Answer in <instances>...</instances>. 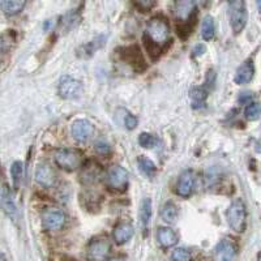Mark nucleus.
Wrapping results in <instances>:
<instances>
[{
	"mask_svg": "<svg viewBox=\"0 0 261 261\" xmlns=\"http://www.w3.org/2000/svg\"><path fill=\"white\" fill-rule=\"evenodd\" d=\"M122 57L126 60V63L130 64L135 70L141 71L145 68V63H144V57L140 53V49L137 46H130L126 49L122 50Z\"/></svg>",
	"mask_w": 261,
	"mask_h": 261,
	"instance_id": "9b49d317",
	"label": "nucleus"
},
{
	"mask_svg": "<svg viewBox=\"0 0 261 261\" xmlns=\"http://www.w3.org/2000/svg\"><path fill=\"white\" fill-rule=\"evenodd\" d=\"M257 261H261V252L259 253V256H257Z\"/></svg>",
	"mask_w": 261,
	"mask_h": 261,
	"instance_id": "4c0bfd02",
	"label": "nucleus"
},
{
	"mask_svg": "<svg viewBox=\"0 0 261 261\" xmlns=\"http://www.w3.org/2000/svg\"><path fill=\"white\" fill-rule=\"evenodd\" d=\"M206 97H208V90L204 88H195L191 92V101L192 106L195 109H201L205 106L206 102Z\"/></svg>",
	"mask_w": 261,
	"mask_h": 261,
	"instance_id": "412c9836",
	"label": "nucleus"
},
{
	"mask_svg": "<svg viewBox=\"0 0 261 261\" xmlns=\"http://www.w3.org/2000/svg\"><path fill=\"white\" fill-rule=\"evenodd\" d=\"M171 260L172 261H191L192 255L191 252L186 248H175L171 253Z\"/></svg>",
	"mask_w": 261,
	"mask_h": 261,
	"instance_id": "c85d7f7f",
	"label": "nucleus"
},
{
	"mask_svg": "<svg viewBox=\"0 0 261 261\" xmlns=\"http://www.w3.org/2000/svg\"><path fill=\"white\" fill-rule=\"evenodd\" d=\"M105 41H106V38L105 37H98L95 38V39H93V41L88 42L86 45H82L81 49L78 50V55L82 57L90 56V55L93 53H95L99 47H102Z\"/></svg>",
	"mask_w": 261,
	"mask_h": 261,
	"instance_id": "aec40b11",
	"label": "nucleus"
},
{
	"mask_svg": "<svg viewBox=\"0 0 261 261\" xmlns=\"http://www.w3.org/2000/svg\"><path fill=\"white\" fill-rule=\"evenodd\" d=\"M251 99H252V93H249V92H244V93H242L239 95V102L241 103H247L249 105L251 103Z\"/></svg>",
	"mask_w": 261,
	"mask_h": 261,
	"instance_id": "72a5a7b5",
	"label": "nucleus"
},
{
	"mask_svg": "<svg viewBox=\"0 0 261 261\" xmlns=\"http://www.w3.org/2000/svg\"><path fill=\"white\" fill-rule=\"evenodd\" d=\"M137 163H139V168L144 175H147V176H149V178H151V176L155 174V170H157L155 165L153 163V161H150V159L147 158V157L140 155L139 159H137Z\"/></svg>",
	"mask_w": 261,
	"mask_h": 261,
	"instance_id": "393cba45",
	"label": "nucleus"
},
{
	"mask_svg": "<svg viewBox=\"0 0 261 261\" xmlns=\"http://www.w3.org/2000/svg\"><path fill=\"white\" fill-rule=\"evenodd\" d=\"M195 11V3L191 0L176 1L175 3V16L180 20H187Z\"/></svg>",
	"mask_w": 261,
	"mask_h": 261,
	"instance_id": "a211bd4d",
	"label": "nucleus"
},
{
	"mask_svg": "<svg viewBox=\"0 0 261 261\" xmlns=\"http://www.w3.org/2000/svg\"><path fill=\"white\" fill-rule=\"evenodd\" d=\"M216 33V25H214V20L212 16H205L203 20V25H201V36L204 39L209 41L214 37Z\"/></svg>",
	"mask_w": 261,
	"mask_h": 261,
	"instance_id": "5701e85b",
	"label": "nucleus"
},
{
	"mask_svg": "<svg viewBox=\"0 0 261 261\" xmlns=\"http://www.w3.org/2000/svg\"><path fill=\"white\" fill-rule=\"evenodd\" d=\"M237 244L235 242L224 238L216 245L213 251V261H233L237 256Z\"/></svg>",
	"mask_w": 261,
	"mask_h": 261,
	"instance_id": "0eeeda50",
	"label": "nucleus"
},
{
	"mask_svg": "<svg viewBox=\"0 0 261 261\" xmlns=\"http://www.w3.org/2000/svg\"><path fill=\"white\" fill-rule=\"evenodd\" d=\"M161 217H162V220L165 222L174 224L176 218H178V208L172 203H166L163 205L162 210H161Z\"/></svg>",
	"mask_w": 261,
	"mask_h": 261,
	"instance_id": "b1692460",
	"label": "nucleus"
},
{
	"mask_svg": "<svg viewBox=\"0 0 261 261\" xmlns=\"http://www.w3.org/2000/svg\"><path fill=\"white\" fill-rule=\"evenodd\" d=\"M95 150H97V153H99V154H109L110 153V145L107 143H105L103 140H99V141H97V144H95Z\"/></svg>",
	"mask_w": 261,
	"mask_h": 261,
	"instance_id": "2f4dec72",
	"label": "nucleus"
},
{
	"mask_svg": "<svg viewBox=\"0 0 261 261\" xmlns=\"http://www.w3.org/2000/svg\"><path fill=\"white\" fill-rule=\"evenodd\" d=\"M157 143V140L151 133H147V132H144L141 135L139 136V144L143 148H148V149H150L153 148Z\"/></svg>",
	"mask_w": 261,
	"mask_h": 261,
	"instance_id": "c756f323",
	"label": "nucleus"
},
{
	"mask_svg": "<svg viewBox=\"0 0 261 261\" xmlns=\"http://www.w3.org/2000/svg\"><path fill=\"white\" fill-rule=\"evenodd\" d=\"M193 187H195V174L192 170H187L180 175L176 193L182 197H188L193 191Z\"/></svg>",
	"mask_w": 261,
	"mask_h": 261,
	"instance_id": "4468645a",
	"label": "nucleus"
},
{
	"mask_svg": "<svg viewBox=\"0 0 261 261\" xmlns=\"http://www.w3.org/2000/svg\"><path fill=\"white\" fill-rule=\"evenodd\" d=\"M0 4H1V8H3L5 15L13 16V15H17L20 11H22V8L25 7V1H20V0H3Z\"/></svg>",
	"mask_w": 261,
	"mask_h": 261,
	"instance_id": "4be33fe9",
	"label": "nucleus"
},
{
	"mask_svg": "<svg viewBox=\"0 0 261 261\" xmlns=\"http://www.w3.org/2000/svg\"><path fill=\"white\" fill-rule=\"evenodd\" d=\"M133 233H135V228L132 226L130 222H127V221H122L119 222L116 226L114 227V239L118 244H124L127 242L130 241V238L133 237Z\"/></svg>",
	"mask_w": 261,
	"mask_h": 261,
	"instance_id": "2eb2a0df",
	"label": "nucleus"
},
{
	"mask_svg": "<svg viewBox=\"0 0 261 261\" xmlns=\"http://www.w3.org/2000/svg\"><path fill=\"white\" fill-rule=\"evenodd\" d=\"M78 21H80V16H78L75 11H71V12L67 13V15L61 19L60 22L61 30L68 32V30H71V29L75 28V26L78 24Z\"/></svg>",
	"mask_w": 261,
	"mask_h": 261,
	"instance_id": "a878e982",
	"label": "nucleus"
},
{
	"mask_svg": "<svg viewBox=\"0 0 261 261\" xmlns=\"http://www.w3.org/2000/svg\"><path fill=\"white\" fill-rule=\"evenodd\" d=\"M227 222L230 227L233 228L237 233H243L245 230V224H247V210H245V205L243 200L237 199L234 200L227 209Z\"/></svg>",
	"mask_w": 261,
	"mask_h": 261,
	"instance_id": "7ed1b4c3",
	"label": "nucleus"
},
{
	"mask_svg": "<svg viewBox=\"0 0 261 261\" xmlns=\"http://www.w3.org/2000/svg\"><path fill=\"white\" fill-rule=\"evenodd\" d=\"M245 118L248 120H256V119L260 118L261 115V103L257 102H251L249 105H247L244 110Z\"/></svg>",
	"mask_w": 261,
	"mask_h": 261,
	"instance_id": "cd10ccee",
	"label": "nucleus"
},
{
	"mask_svg": "<svg viewBox=\"0 0 261 261\" xmlns=\"http://www.w3.org/2000/svg\"><path fill=\"white\" fill-rule=\"evenodd\" d=\"M151 218V200L150 199H144L140 208V221H141V227L144 233H148L149 224Z\"/></svg>",
	"mask_w": 261,
	"mask_h": 261,
	"instance_id": "6ab92c4d",
	"label": "nucleus"
},
{
	"mask_svg": "<svg viewBox=\"0 0 261 261\" xmlns=\"http://www.w3.org/2000/svg\"><path fill=\"white\" fill-rule=\"evenodd\" d=\"M84 154L75 148H63L55 153V162L59 168L67 171H74L81 166Z\"/></svg>",
	"mask_w": 261,
	"mask_h": 261,
	"instance_id": "f03ea898",
	"label": "nucleus"
},
{
	"mask_svg": "<svg viewBox=\"0 0 261 261\" xmlns=\"http://www.w3.org/2000/svg\"><path fill=\"white\" fill-rule=\"evenodd\" d=\"M57 92L61 98L65 99H74L77 98L82 92V84L76 78L71 77L68 75H65L60 77L59 84H57Z\"/></svg>",
	"mask_w": 261,
	"mask_h": 261,
	"instance_id": "423d86ee",
	"label": "nucleus"
},
{
	"mask_svg": "<svg viewBox=\"0 0 261 261\" xmlns=\"http://www.w3.org/2000/svg\"><path fill=\"white\" fill-rule=\"evenodd\" d=\"M255 75V67H253L252 60H245L243 64L237 70L235 74V82L242 85V84H247L253 78Z\"/></svg>",
	"mask_w": 261,
	"mask_h": 261,
	"instance_id": "dca6fc26",
	"label": "nucleus"
},
{
	"mask_svg": "<svg viewBox=\"0 0 261 261\" xmlns=\"http://www.w3.org/2000/svg\"><path fill=\"white\" fill-rule=\"evenodd\" d=\"M205 53V46L204 45H197L193 49V56H197V55H203Z\"/></svg>",
	"mask_w": 261,
	"mask_h": 261,
	"instance_id": "f704fd0d",
	"label": "nucleus"
},
{
	"mask_svg": "<svg viewBox=\"0 0 261 261\" xmlns=\"http://www.w3.org/2000/svg\"><path fill=\"white\" fill-rule=\"evenodd\" d=\"M106 182L107 186L112 189H124L128 182V172L126 168H123L119 165H114L107 170L106 174Z\"/></svg>",
	"mask_w": 261,
	"mask_h": 261,
	"instance_id": "6e6552de",
	"label": "nucleus"
},
{
	"mask_svg": "<svg viewBox=\"0 0 261 261\" xmlns=\"http://www.w3.org/2000/svg\"><path fill=\"white\" fill-rule=\"evenodd\" d=\"M109 261H126L123 257H112V259H110Z\"/></svg>",
	"mask_w": 261,
	"mask_h": 261,
	"instance_id": "c9c22d12",
	"label": "nucleus"
},
{
	"mask_svg": "<svg viewBox=\"0 0 261 261\" xmlns=\"http://www.w3.org/2000/svg\"><path fill=\"white\" fill-rule=\"evenodd\" d=\"M257 7H259V9H260V13H261V1H257Z\"/></svg>",
	"mask_w": 261,
	"mask_h": 261,
	"instance_id": "e433bc0d",
	"label": "nucleus"
},
{
	"mask_svg": "<svg viewBox=\"0 0 261 261\" xmlns=\"http://www.w3.org/2000/svg\"><path fill=\"white\" fill-rule=\"evenodd\" d=\"M22 174H24V165L20 161L13 162L12 166H11V175H12L13 184H15L16 188L20 186V182L22 179Z\"/></svg>",
	"mask_w": 261,
	"mask_h": 261,
	"instance_id": "bb28decb",
	"label": "nucleus"
},
{
	"mask_svg": "<svg viewBox=\"0 0 261 261\" xmlns=\"http://www.w3.org/2000/svg\"><path fill=\"white\" fill-rule=\"evenodd\" d=\"M228 16H230V24L234 33H241L247 22V11H245L244 1H233L228 5Z\"/></svg>",
	"mask_w": 261,
	"mask_h": 261,
	"instance_id": "39448f33",
	"label": "nucleus"
},
{
	"mask_svg": "<svg viewBox=\"0 0 261 261\" xmlns=\"http://www.w3.org/2000/svg\"><path fill=\"white\" fill-rule=\"evenodd\" d=\"M170 37L168 20L162 16L151 17L145 29V45L151 56H158L166 47Z\"/></svg>",
	"mask_w": 261,
	"mask_h": 261,
	"instance_id": "f257e3e1",
	"label": "nucleus"
},
{
	"mask_svg": "<svg viewBox=\"0 0 261 261\" xmlns=\"http://www.w3.org/2000/svg\"><path fill=\"white\" fill-rule=\"evenodd\" d=\"M124 124H126V128L128 130H133L136 126H137V118L133 116L130 112H126V116H124Z\"/></svg>",
	"mask_w": 261,
	"mask_h": 261,
	"instance_id": "7c9ffc66",
	"label": "nucleus"
},
{
	"mask_svg": "<svg viewBox=\"0 0 261 261\" xmlns=\"http://www.w3.org/2000/svg\"><path fill=\"white\" fill-rule=\"evenodd\" d=\"M0 197H1V208H3L5 214H7L11 220L16 221L17 218L16 204H15V200H13L12 192H11V189H9L7 184H3Z\"/></svg>",
	"mask_w": 261,
	"mask_h": 261,
	"instance_id": "ddd939ff",
	"label": "nucleus"
},
{
	"mask_svg": "<svg viewBox=\"0 0 261 261\" xmlns=\"http://www.w3.org/2000/svg\"><path fill=\"white\" fill-rule=\"evenodd\" d=\"M36 180L43 187H53L56 180V175L53 168L47 163H41L36 168Z\"/></svg>",
	"mask_w": 261,
	"mask_h": 261,
	"instance_id": "f8f14e48",
	"label": "nucleus"
},
{
	"mask_svg": "<svg viewBox=\"0 0 261 261\" xmlns=\"http://www.w3.org/2000/svg\"><path fill=\"white\" fill-rule=\"evenodd\" d=\"M93 124L86 119H77L71 126V133L74 136V139L80 143L89 140L90 136L93 135Z\"/></svg>",
	"mask_w": 261,
	"mask_h": 261,
	"instance_id": "9d476101",
	"label": "nucleus"
},
{
	"mask_svg": "<svg viewBox=\"0 0 261 261\" xmlns=\"http://www.w3.org/2000/svg\"><path fill=\"white\" fill-rule=\"evenodd\" d=\"M154 1H151V0H139V1H135V5L137 8H140L141 11H148V9H150L151 7H154Z\"/></svg>",
	"mask_w": 261,
	"mask_h": 261,
	"instance_id": "473e14b6",
	"label": "nucleus"
},
{
	"mask_svg": "<svg viewBox=\"0 0 261 261\" xmlns=\"http://www.w3.org/2000/svg\"><path fill=\"white\" fill-rule=\"evenodd\" d=\"M65 222L64 213L56 208H47L42 213V226L46 230H59Z\"/></svg>",
	"mask_w": 261,
	"mask_h": 261,
	"instance_id": "1a4fd4ad",
	"label": "nucleus"
},
{
	"mask_svg": "<svg viewBox=\"0 0 261 261\" xmlns=\"http://www.w3.org/2000/svg\"><path fill=\"white\" fill-rule=\"evenodd\" d=\"M111 251V243L107 238H95L86 248L89 261H105Z\"/></svg>",
	"mask_w": 261,
	"mask_h": 261,
	"instance_id": "20e7f679",
	"label": "nucleus"
},
{
	"mask_svg": "<svg viewBox=\"0 0 261 261\" xmlns=\"http://www.w3.org/2000/svg\"><path fill=\"white\" fill-rule=\"evenodd\" d=\"M157 239H158L159 244L165 247V248H168V247H172V245L176 244L178 242V235L170 227H161L157 231Z\"/></svg>",
	"mask_w": 261,
	"mask_h": 261,
	"instance_id": "f3484780",
	"label": "nucleus"
}]
</instances>
